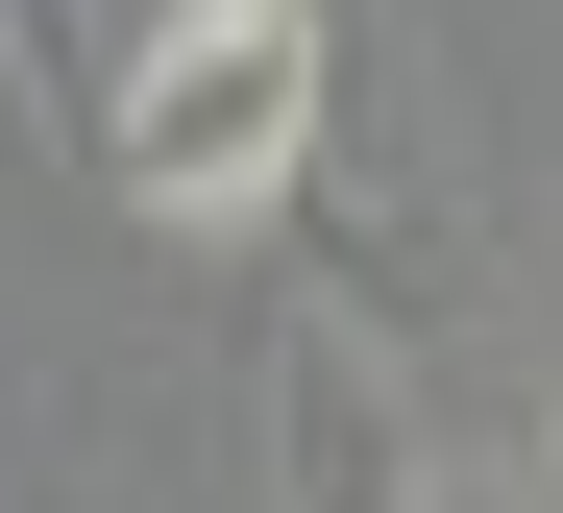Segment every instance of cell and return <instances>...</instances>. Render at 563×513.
<instances>
[{
	"label": "cell",
	"mask_w": 563,
	"mask_h": 513,
	"mask_svg": "<svg viewBox=\"0 0 563 513\" xmlns=\"http://www.w3.org/2000/svg\"><path fill=\"white\" fill-rule=\"evenodd\" d=\"M441 513H539V489H441Z\"/></svg>",
	"instance_id": "obj_4"
},
{
	"label": "cell",
	"mask_w": 563,
	"mask_h": 513,
	"mask_svg": "<svg viewBox=\"0 0 563 513\" xmlns=\"http://www.w3.org/2000/svg\"><path fill=\"white\" fill-rule=\"evenodd\" d=\"M343 123V0H147V25L99 49V171L123 221H269V196L319 171Z\"/></svg>",
	"instance_id": "obj_1"
},
{
	"label": "cell",
	"mask_w": 563,
	"mask_h": 513,
	"mask_svg": "<svg viewBox=\"0 0 563 513\" xmlns=\"http://www.w3.org/2000/svg\"><path fill=\"white\" fill-rule=\"evenodd\" d=\"M515 489H539V513H563V440H539V465H515Z\"/></svg>",
	"instance_id": "obj_5"
},
{
	"label": "cell",
	"mask_w": 563,
	"mask_h": 513,
	"mask_svg": "<svg viewBox=\"0 0 563 513\" xmlns=\"http://www.w3.org/2000/svg\"><path fill=\"white\" fill-rule=\"evenodd\" d=\"M393 293L319 269L269 293V513H441V440H417V367L367 343Z\"/></svg>",
	"instance_id": "obj_2"
},
{
	"label": "cell",
	"mask_w": 563,
	"mask_h": 513,
	"mask_svg": "<svg viewBox=\"0 0 563 513\" xmlns=\"http://www.w3.org/2000/svg\"><path fill=\"white\" fill-rule=\"evenodd\" d=\"M0 98L25 123H99V0H0Z\"/></svg>",
	"instance_id": "obj_3"
}]
</instances>
